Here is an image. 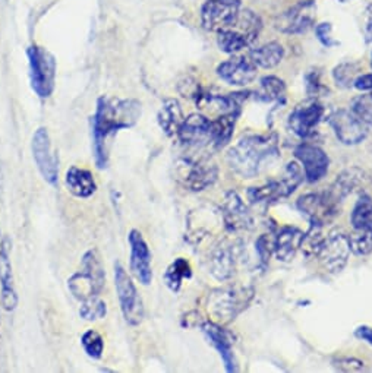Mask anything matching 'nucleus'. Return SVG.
I'll return each instance as SVG.
<instances>
[{"label":"nucleus","mask_w":372,"mask_h":373,"mask_svg":"<svg viewBox=\"0 0 372 373\" xmlns=\"http://www.w3.org/2000/svg\"><path fill=\"white\" fill-rule=\"evenodd\" d=\"M210 133H211V120H208L203 115H191L183 119L178 138L180 142L188 147H201L210 142Z\"/></svg>","instance_id":"23"},{"label":"nucleus","mask_w":372,"mask_h":373,"mask_svg":"<svg viewBox=\"0 0 372 373\" xmlns=\"http://www.w3.org/2000/svg\"><path fill=\"white\" fill-rule=\"evenodd\" d=\"M324 240L322 236V224L318 223H311V227L306 233H303L302 243H301V251L306 258H315L321 243Z\"/></svg>","instance_id":"35"},{"label":"nucleus","mask_w":372,"mask_h":373,"mask_svg":"<svg viewBox=\"0 0 372 373\" xmlns=\"http://www.w3.org/2000/svg\"><path fill=\"white\" fill-rule=\"evenodd\" d=\"M330 126L345 145H358L368 135V124L352 110H338L330 116Z\"/></svg>","instance_id":"14"},{"label":"nucleus","mask_w":372,"mask_h":373,"mask_svg":"<svg viewBox=\"0 0 372 373\" xmlns=\"http://www.w3.org/2000/svg\"><path fill=\"white\" fill-rule=\"evenodd\" d=\"M222 219L223 224L230 231H241L252 228L254 219L252 214L245 205V202L236 192H229L224 196L222 205Z\"/></svg>","instance_id":"19"},{"label":"nucleus","mask_w":372,"mask_h":373,"mask_svg":"<svg viewBox=\"0 0 372 373\" xmlns=\"http://www.w3.org/2000/svg\"><path fill=\"white\" fill-rule=\"evenodd\" d=\"M302 237L303 233L296 227H285L278 231V235L276 236V240L273 243V249L277 259L283 262L290 261L294 256V254L301 249Z\"/></svg>","instance_id":"24"},{"label":"nucleus","mask_w":372,"mask_h":373,"mask_svg":"<svg viewBox=\"0 0 372 373\" xmlns=\"http://www.w3.org/2000/svg\"><path fill=\"white\" fill-rule=\"evenodd\" d=\"M305 85H306V92L309 97H318L322 91H325V87L321 84V73L315 71H309L305 76Z\"/></svg>","instance_id":"40"},{"label":"nucleus","mask_w":372,"mask_h":373,"mask_svg":"<svg viewBox=\"0 0 372 373\" xmlns=\"http://www.w3.org/2000/svg\"><path fill=\"white\" fill-rule=\"evenodd\" d=\"M0 288H2V296L0 302L5 310H15L18 306V294L15 290L13 283V271L10 261V239L5 237L0 243Z\"/></svg>","instance_id":"21"},{"label":"nucleus","mask_w":372,"mask_h":373,"mask_svg":"<svg viewBox=\"0 0 372 373\" xmlns=\"http://www.w3.org/2000/svg\"><path fill=\"white\" fill-rule=\"evenodd\" d=\"M350 251L358 256H368L372 254V228H353L352 235H348Z\"/></svg>","instance_id":"34"},{"label":"nucleus","mask_w":372,"mask_h":373,"mask_svg":"<svg viewBox=\"0 0 372 373\" xmlns=\"http://www.w3.org/2000/svg\"><path fill=\"white\" fill-rule=\"evenodd\" d=\"M217 75L229 85L246 87L255 81L257 66L251 59L245 56H234L219 65Z\"/></svg>","instance_id":"18"},{"label":"nucleus","mask_w":372,"mask_h":373,"mask_svg":"<svg viewBox=\"0 0 372 373\" xmlns=\"http://www.w3.org/2000/svg\"><path fill=\"white\" fill-rule=\"evenodd\" d=\"M366 36H368V40L372 41V10L369 12L368 22H366Z\"/></svg>","instance_id":"46"},{"label":"nucleus","mask_w":372,"mask_h":373,"mask_svg":"<svg viewBox=\"0 0 372 373\" xmlns=\"http://www.w3.org/2000/svg\"><path fill=\"white\" fill-rule=\"evenodd\" d=\"M355 335L372 347V328H369V326H359V328L355 331Z\"/></svg>","instance_id":"45"},{"label":"nucleus","mask_w":372,"mask_h":373,"mask_svg":"<svg viewBox=\"0 0 372 373\" xmlns=\"http://www.w3.org/2000/svg\"><path fill=\"white\" fill-rule=\"evenodd\" d=\"M350 110L358 116L361 120H364L366 124L372 123V96H362L356 98L352 104Z\"/></svg>","instance_id":"39"},{"label":"nucleus","mask_w":372,"mask_h":373,"mask_svg":"<svg viewBox=\"0 0 372 373\" xmlns=\"http://www.w3.org/2000/svg\"><path fill=\"white\" fill-rule=\"evenodd\" d=\"M183 113H182V107L178 100H166L157 115V120L160 128L167 136H178L179 128L183 122Z\"/></svg>","instance_id":"27"},{"label":"nucleus","mask_w":372,"mask_h":373,"mask_svg":"<svg viewBox=\"0 0 372 373\" xmlns=\"http://www.w3.org/2000/svg\"><path fill=\"white\" fill-rule=\"evenodd\" d=\"M278 157V139L274 133L250 135L231 147L227 163L242 179H254L269 163Z\"/></svg>","instance_id":"2"},{"label":"nucleus","mask_w":372,"mask_h":373,"mask_svg":"<svg viewBox=\"0 0 372 373\" xmlns=\"http://www.w3.org/2000/svg\"><path fill=\"white\" fill-rule=\"evenodd\" d=\"M238 116L239 115L236 113H224L220 115L215 120H211L210 142L215 148H223L230 142L231 136H234Z\"/></svg>","instance_id":"29"},{"label":"nucleus","mask_w":372,"mask_h":373,"mask_svg":"<svg viewBox=\"0 0 372 373\" xmlns=\"http://www.w3.org/2000/svg\"><path fill=\"white\" fill-rule=\"evenodd\" d=\"M128 242L131 246V259L129 268L134 277L143 286H148L152 281V268H151V251L139 230H131Z\"/></svg>","instance_id":"15"},{"label":"nucleus","mask_w":372,"mask_h":373,"mask_svg":"<svg viewBox=\"0 0 372 373\" xmlns=\"http://www.w3.org/2000/svg\"><path fill=\"white\" fill-rule=\"evenodd\" d=\"M358 72L359 66L356 64H342L334 68L333 80L338 87L349 88L353 85L356 78H358Z\"/></svg>","instance_id":"38"},{"label":"nucleus","mask_w":372,"mask_h":373,"mask_svg":"<svg viewBox=\"0 0 372 373\" xmlns=\"http://www.w3.org/2000/svg\"><path fill=\"white\" fill-rule=\"evenodd\" d=\"M255 247H257V254H258L261 265H267L270 261V254H271L270 237L267 235L259 236V239L255 243Z\"/></svg>","instance_id":"41"},{"label":"nucleus","mask_w":372,"mask_h":373,"mask_svg":"<svg viewBox=\"0 0 372 373\" xmlns=\"http://www.w3.org/2000/svg\"><path fill=\"white\" fill-rule=\"evenodd\" d=\"M214 2H223V3H230V5L241 6V0H214Z\"/></svg>","instance_id":"47"},{"label":"nucleus","mask_w":372,"mask_h":373,"mask_svg":"<svg viewBox=\"0 0 372 373\" xmlns=\"http://www.w3.org/2000/svg\"><path fill=\"white\" fill-rule=\"evenodd\" d=\"M340 204L329 191L320 193H308L298 199V208L303 212L309 221L325 224L333 220L340 211Z\"/></svg>","instance_id":"12"},{"label":"nucleus","mask_w":372,"mask_h":373,"mask_svg":"<svg viewBox=\"0 0 372 373\" xmlns=\"http://www.w3.org/2000/svg\"><path fill=\"white\" fill-rule=\"evenodd\" d=\"M350 221L353 228H372V199L362 195L352 211Z\"/></svg>","instance_id":"33"},{"label":"nucleus","mask_w":372,"mask_h":373,"mask_svg":"<svg viewBox=\"0 0 372 373\" xmlns=\"http://www.w3.org/2000/svg\"><path fill=\"white\" fill-rule=\"evenodd\" d=\"M353 87L359 91H372V73H365L356 78Z\"/></svg>","instance_id":"44"},{"label":"nucleus","mask_w":372,"mask_h":373,"mask_svg":"<svg viewBox=\"0 0 372 373\" xmlns=\"http://www.w3.org/2000/svg\"><path fill=\"white\" fill-rule=\"evenodd\" d=\"M115 287L123 318L132 326L141 323L144 319L143 299L132 283V278L128 275L120 262L115 263Z\"/></svg>","instance_id":"8"},{"label":"nucleus","mask_w":372,"mask_h":373,"mask_svg":"<svg viewBox=\"0 0 372 373\" xmlns=\"http://www.w3.org/2000/svg\"><path fill=\"white\" fill-rule=\"evenodd\" d=\"M33 157L43 179L55 186L59 182V159L52 148L50 135L45 128H38L33 136Z\"/></svg>","instance_id":"11"},{"label":"nucleus","mask_w":372,"mask_h":373,"mask_svg":"<svg viewBox=\"0 0 372 373\" xmlns=\"http://www.w3.org/2000/svg\"><path fill=\"white\" fill-rule=\"evenodd\" d=\"M80 315L85 321L103 319L107 315V305L99 296L90 298L83 302V306L80 307Z\"/></svg>","instance_id":"37"},{"label":"nucleus","mask_w":372,"mask_h":373,"mask_svg":"<svg viewBox=\"0 0 372 373\" xmlns=\"http://www.w3.org/2000/svg\"><path fill=\"white\" fill-rule=\"evenodd\" d=\"M254 288L250 286L229 284L215 288L208 294L207 310L213 322L227 325L235 321L254 299Z\"/></svg>","instance_id":"3"},{"label":"nucleus","mask_w":372,"mask_h":373,"mask_svg":"<svg viewBox=\"0 0 372 373\" xmlns=\"http://www.w3.org/2000/svg\"><path fill=\"white\" fill-rule=\"evenodd\" d=\"M294 157L302 164L305 177L309 183L320 182L329 173L330 159L320 147L313 144H301L294 148Z\"/></svg>","instance_id":"16"},{"label":"nucleus","mask_w":372,"mask_h":373,"mask_svg":"<svg viewBox=\"0 0 372 373\" xmlns=\"http://www.w3.org/2000/svg\"><path fill=\"white\" fill-rule=\"evenodd\" d=\"M303 182V173L301 166L296 161H292L286 166L280 180H270L269 183L251 188L248 191V199L252 205H271L283 198H287L299 188Z\"/></svg>","instance_id":"5"},{"label":"nucleus","mask_w":372,"mask_h":373,"mask_svg":"<svg viewBox=\"0 0 372 373\" xmlns=\"http://www.w3.org/2000/svg\"><path fill=\"white\" fill-rule=\"evenodd\" d=\"M325 108L317 100H309L293 108L289 115V129L302 139L311 138L321 120L324 119Z\"/></svg>","instance_id":"13"},{"label":"nucleus","mask_w":372,"mask_h":373,"mask_svg":"<svg viewBox=\"0 0 372 373\" xmlns=\"http://www.w3.org/2000/svg\"><path fill=\"white\" fill-rule=\"evenodd\" d=\"M254 41L255 40L252 37L242 33V31L236 28H227V29L219 31V36H217V44H219V49L227 54H236L242 52L243 49L250 47Z\"/></svg>","instance_id":"30"},{"label":"nucleus","mask_w":372,"mask_h":373,"mask_svg":"<svg viewBox=\"0 0 372 373\" xmlns=\"http://www.w3.org/2000/svg\"><path fill=\"white\" fill-rule=\"evenodd\" d=\"M315 33H317L318 40L321 41L322 45H325V47H333V45L337 44V41H334L331 37V24L322 22V24L317 25Z\"/></svg>","instance_id":"43"},{"label":"nucleus","mask_w":372,"mask_h":373,"mask_svg":"<svg viewBox=\"0 0 372 373\" xmlns=\"http://www.w3.org/2000/svg\"><path fill=\"white\" fill-rule=\"evenodd\" d=\"M65 183L68 191L76 198H90L97 189V184L92 173L80 167H71L68 170L65 176Z\"/></svg>","instance_id":"25"},{"label":"nucleus","mask_w":372,"mask_h":373,"mask_svg":"<svg viewBox=\"0 0 372 373\" xmlns=\"http://www.w3.org/2000/svg\"><path fill=\"white\" fill-rule=\"evenodd\" d=\"M192 277L191 263L185 258H178L164 272V283L173 293H179L185 279H189Z\"/></svg>","instance_id":"32"},{"label":"nucleus","mask_w":372,"mask_h":373,"mask_svg":"<svg viewBox=\"0 0 372 373\" xmlns=\"http://www.w3.org/2000/svg\"><path fill=\"white\" fill-rule=\"evenodd\" d=\"M315 3L313 0H301L283 13L277 15L274 28L283 34H303L315 22Z\"/></svg>","instance_id":"10"},{"label":"nucleus","mask_w":372,"mask_h":373,"mask_svg":"<svg viewBox=\"0 0 372 373\" xmlns=\"http://www.w3.org/2000/svg\"><path fill=\"white\" fill-rule=\"evenodd\" d=\"M350 252L352 251L348 235L334 231L330 233L327 237H324L315 258L320 261L321 267L325 271L330 274H338L348 265Z\"/></svg>","instance_id":"9"},{"label":"nucleus","mask_w":372,"mask_h":373,"mask_svg":"<svg viewBox=\"0 0 372 373\" xmlns=\"http://www.w3.org/2000/svg\"><path fill=\"white\" fill-rule=\"evenodd\" d=\"M255 94H257V98L261 101L285 104L286 101L285 81L277 76H264L259 81V88Z\"/></svg>","instance_id":"31"},{"label":"nucleus","mask_w":372,"mask_h":373,"mask_svg":"<svg viewBox=\"0 0 372 373\" xmlns=\"http://www.w3.org/2000/svg\"><path fill=\"white\" fill-rule=\"evenodd\" d=\"M106 284V271L101 258L96 249L85 252L83 256L81 271L75 272L68 279V288L73 298L84 302L90 298L99 296Z\"/></svg>","instance_id":"4"},{"label":"nucleus","mask_w":372,"mask_h":373,"mask_svg":"<svg viewBox=\"0 0 372 373\" xmlns=\"http://www.w3.org/2000/svg\"><path fill=\"white\" fill-rule=\"evenodd\" d=\"M203 332L207 337L208 343L219 351L224 369L227 372H236L238 365L234 354V347H231V338L226 330H223V325L215 322H206L203 325Z\"/></svg>","instance_id":"22"},{"label":"nucleus","mask_w":372,"mask_h":373,"mask_svg":"<svg viewBox=\"0 0 372 373\" xmlns=\"http://www.w3.org/2000/svg\"><path fill=\"white\" fill-rule=\"evenodd\" d=\"M176 179L185 189L203 192L213 186L219 176V168L208 157L182 159L176 164Z\"/></svg>","instance_id":"6"},{"label":"nucleus","mask_w":372,"mask_h":373,"mask_svg":"<svg viewBox=\"0 0 372 373\" xmlns=\"http://www.w3.org/2000/svg\"><path fill=\"white\" fill-rule=\"evenodd\" d=\"M81 344L84 351L87 353L88 357L94 360L101 359L103 351H104V339L103 337L94 331V330H88L84 332V335L81 337Z\"/></svg>","instance_id":"36"},{"label":"nucleus","mask_w":372,"mask_h":373,"mask_svg":"<svg viewBox=\"0 0 372 373\" xmlns=\"http://www.w3.org/2000/svg\"><path fill=\"white\" fill-rule=\"evenodd\" d=\"M333 366L340 372H364L366 370V366L364 362L356 359H337L333 362Z\"/></svg>","instance_id":"42"},{"label":"nucleus","mask_w":372,"mask_h":373,"mask_svg":"<svg viewBox=\"0 0 372 373\" xmlns=\"http://www.w3.org/2000/svg\"><path fill=\"white\" fill-rule=\"evenodd\" d=\"M239 15V6L214 2V0H207L206 5L201 9V22L203 27L208 31H219L231 28L236 24Z\"/></svg>","instance_id":"17"},{"label":"nucleus","mask_w":372,"mask_h":373,"mask_svg":"<svg viewBox=\"0 0 372 373\" xmlns=\"http://www.w3.org/2000/svg\"><path fill=\"white\" fill-rule=\"evenodd\" d=\"M28 60L31 87H33L38 97H50L55 89L56 80V60L53 54L41 47H37V45H31L28 49Z\"/></svg>","instance_id":"7"},{"label":"nucleus","mask_w":372,"mask_h":373,"mask_svg":"<svg viewBox=\"0 0 372 373\" xmlns=\"http://www.w3.org/2000/svg\"><path fill=\"white\" fill-rule=\"evenodd\" d=\"M239 258V247L235 243L224 242L220 246H217L208 261V268L211 275L219 279V281H226L230 279L236 272Z\"/></svg>","instance_id":"20"},{"label":"nucleus","mask_w":372,"mask_h":373,"mask_svg":"<svg viewBox=\"0 0 372 373\" xmlns=\"http://www.w3.org/2000/svg\"><path fill=\"white\" fill-rule=\"evenodd\" d=\"M365 173L361 168H348L343 173H340L334 183L329 188V192L338 200L343 202L345 198L352 195L356 189L361 188L365 182Z\"/></svg>","instance_id":"26"},{"label":"nucleus","mask_w":372,"mask_h":373,"mask_svg":"<svg viewBox=\"0 0 372 373\" xmlns=\"http://www.w3.org/2000/svg\"><path fill=\"white\" fill-rule=\"evenodd\" d=\"M141 103L136 100H119L101 97L92 116V149L99 168H106L108 161L107 141L122 129L132 128L141 117Z\"/></svg>","instance_id":"1"},{"label":"nucleus","mask_w":372,"mask_h":373,"mask_svg":"<svg viewBox=\"0 0 372 373\" xmlns=\"http://www.w3.org/2000/svg\"><path fill=\"white\" fill-rule=\"evenodd\" d=\"M371 96H372V94H371Z\"/></svg>","instance_id":"48"},{"label":"nucleus","mask_w":372,"mask_h":373,"mask_svg":"<svg viewBox=\"0 0 372 373\" xmlns=\"http://www.w3.org/2000/svg\"><path fill=\"white\" fill-rule=\"evenodd\" d=\"M285 57V47L277 41H271L255 47L250 53V59L254 61L257 68L273 69Z\"/></svg>","instance_id":"28"}]
</instances>
